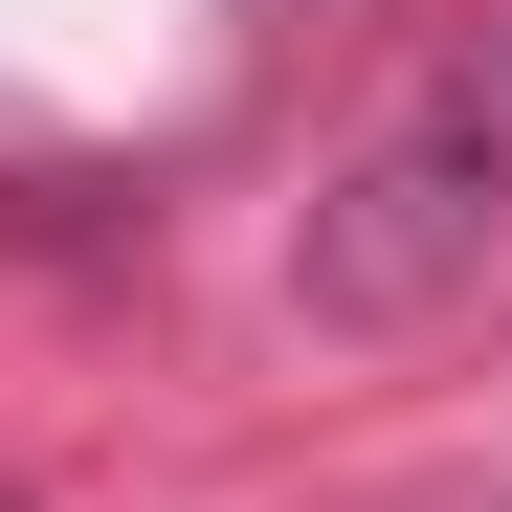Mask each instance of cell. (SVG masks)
<instances>
[{"instance_id": "1", "label": "cell", "mask_w": 512, "mask_h": 512, "mask_svg": "<svg viewBox=\"0 0 512 512\" xmlns=\"http://www.w3.org/2000/svg\"><path fill=\"white\" fill-rule=\"evenodd\" d=\"M490 268H512V0H446L290 201V334L401 357V334L490 312Z\"/></svg>"}, {"instance_id": "2", "label": "cell", "mask_w": 512, "mask_h": 512, "mask_svg": "<svg viewBox=\"0 0 512 512\" xmlns=\"http://www.w3.org/2000/svg\"><path fill=\"white\" fill-rule=\"evenodd\" d=\"M0 512H45V490H23V468H0Z\"/></svg>"}]
</instances>
